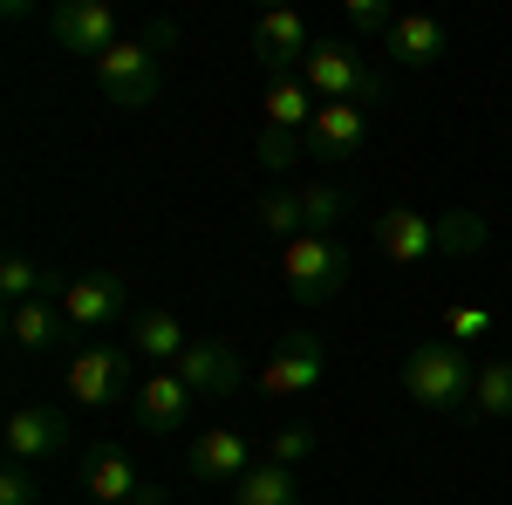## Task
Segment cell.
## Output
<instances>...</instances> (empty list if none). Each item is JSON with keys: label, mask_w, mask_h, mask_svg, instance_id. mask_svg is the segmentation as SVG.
<instances>
[{"label": "cell", "mask_w": 512, "mask_h": 505, "mask_svg": "<svg viewBox=\"0 0 512 505\" xmlns=\"http://www.w3.org/2000/svg\"><path fill=\"white\" fill-rule=\"evenodd\" d=\"M0 505H41L35 465H14V458H7V471H0Z\"/></svg>", "instance_id": "4dcf8cb0"}, {"label": "cell", "mask_w": 512, "mask_h": 505, "mask_svg": "<svg viewBox=\"0 0 512 505\" xmlns=\"http://www.w3.org/2000/svg\"><path fill=\"white\" fill-rule=\"evenodd\" d=\"M48 287H55V273L41 267V260H28V253H7V260H0V294H7V308L41 301Z\"/></svg>", "instance_id": "d4e9b609"}, {"label": "cell", "mask_w": 512, "mask_h": 505, "mask_svg": "<svg viewBox=\"0 0 512 505\" xmlns=\"http://www.w3.org/2000/svg\"><path fill=\"white\" fill-rule=\"evenodd\" d=\"M178 369V383L192 389V396H233L246 383V362H239L226 342H185V355L171 362Z\"/></svg>", "instance_id": "5bb4252c"}, {"label": "cell", "mask_w": 512, "mask_h": 505, "mask_svg": "<svg viewBox=\"0 0 512 505\" xmlns=\"http://www.w3.org/2000/svg\"><path fill=\"white\" fill-rule=\"evenodd\" d=\"M403 396L424 403V410H472L478 396V362L458 342H417L403 355Z\"/></svg>", "instance_id": "6da1fadb"}, {"label": "cell", "mask_w": 512, "mask_h": 505, "mask_svg": "<svg viewBox=\"0 0 512 505\" xmlns=\"http://www.w3.org/2000/svg\"><path fill=\"white\" fill-rule=\"evenodd\" d=\"M260 110H267V123H274V130H301V137H308V123H315L321 103H315V89H308L301 76H267Z\"/></svg>", "instance_id": "ffe728a7"}, {"label": "cell", "mask_w": 512, "mask_h": 505, "mask_svg": "<svg viewBox=\"0 0 512 505\" xmlns=\"http://www.w3.org/2000/svg\"><path fill=\"white\" fill-rule=\"evenodd\" d=\"M48 35H55V48H69V55H110L117 48V14L103 7V0H62L55 14H48Z\"/></svg>", "instance_id": "9c48e42d"}, {"label": "cell", "mask_w": 512, "mask_h": 505, "mask_svg": "<svg viewBox=\"0 0 512 505\" xmlns=\"http://www.w3.org/2000/svg\"><path fill=\"white\" fill-rule=\"evenodd\" d=\"M376 253H383L390 267H424V260L437 253V219L410 212V205L376 212Z\"/></svg>", "instance_id": "4fadbf2b"}, {"label": "cell", "mask_w": 512, "mask_h": 505, "mask_svg": "<svg viewBox=\"0 0 512 505\" xmlns=\"http://www.w3.org/2000/svg\"><path fill=\"white\" fill-rule=\"evenodd\" d=\"M7 342L21 355H48L69 342V314H62V301H21V308H7Z\"/></svg>", "instance_id": "2e32d148"}, {"label": "cell", "mask_w": 512, "mask_h": 505, "mask_svg": "<svg viewBox=\"0 0 512 505\" xmlns=\"http://www.w3.org/2000/svg\"><path fill=\"white\" fill-rule=\"evenodd\" d=\"M171 41H178V28H171V21H151V35H144V48H171Z\"/></svg>", "instance_id": "1f68e13d"}, {"label": "cell", "mask_w": 512, "mask_h": 505, "mask_svg": "<svg viewBox=\"0 0 512 505\" xmlns=\"http://www.w3.org/2000/svg\"><path fill=\"white\" fill-rule=\"evenodd\" d=\"M485 239H492L485 212H472V205H451V212H437V253H451V260H472V253H485Z\"/></svg>", "instance_id": "7402d4cb"}, {"label": "cell", "mask_w": 512, "mask_h": 505, "mask_svg": "<svg viewBox=\"0 0 512 505\" xmlns=\"http://www.w3.org/2000/svg\"><path fill=\"white\" fill-rule=\"evenodd\" d=\"M253 219H260V233L274 239H294L308 233V212H301V192H287V185H274V192H260V205H253Z\"/></svg>", "instance_id": "cb8c5ba5"}, {"label": "cell", "mask_w": 512, "mask_h": 505, "mask_svg": "<svg viewBox=\"0 0 512 505\" xmlns=\"http://www.w3.org/2000/svg\"><path fill=\"white\" fill-rule=\"evenodd\" d=\"M369 144V110L362 103H321L308 123V157L315 164H349Z\"/></svg>", "instance_id": "7c38bea8"}, {"label": "cell", "mask_w": 512, "mask_h": 505, "mask_svg": "<svg viewBox=\"0 0 512 505\" xmlns=\"http://www.w3.org/2000/svg\"><path fill=\"white\" fill-rule=\"evenodd\" d=\"M96 89H103L117 110H151L158 89H164L158 55H151L144 41H117L110 55H96Z\"/></svg>", "instance_id": "5b68a950"}, {"label": "cell", "mask_w": 512, "mask_h": 505, "mask_svg": "<svg viewBox=\"0 0 512 505\" xmlns=\"http://www.w3.org/2000/svg\"><path fill=\"white\" fill-rule=\"evenodd\" d=\"M253 151H260L267 171H287L294 157L308 151V137H301V130H274V123H260V144H253Z\"/></svg>", "instance_id": "83f0119b"}, {"label": "cell", "mask_w": 512, "mask_h": 505, "mask_svg": "<svg viewBox=\"0 0 512 505\" xmlns=\"http://www.w3.org/2000/svg\"><path fill=\"white\" fill-rule=\"evenodd\" d=\"M321 369H328V349H321L315 335H280L274 342V355L260 362V389L267 396H301V389H315L321 383Z\"/></svg>", "instance_id": "30bf717a"}, {"label": "cell", "mask_w": 512, "mask_h": 505, "mask_svg": "<svg viewBox=\"0 0 512 505\" xmlns=\"http://www.w3.org/2000/svg\"><path fill=\"white\" fill-rule=\"evenodd\" d=\"M185 465H192V478H205V485H239V478L253 471V444H246L239 430H205V437L185 444Z\"/></svg>", "instance_id": "9a60e30c"}, {"label": "cell", "mask_w": 512, "mask_h": 505, "mask_svg": "<svg viewBox=\"0 0 512 505\" xmlns=\"http://www.w3.org/2000/svg\"><path fill=\"white\" fill-rule=\"evenodd\" d=\"M185 328H178V314H164V308H144V314H130V355L137 362H151V369H171L178 355H185Z\"/></svg>", "instance_id": "ac0fdd59"}, {"label": "cell", "mask_w": 512, "mask_h": 505, "mask_svg": "<svg viewBox=\"0 0 512 505\" xmlns=\"http://www.w3.org/2000/svg\"><path fill=\"white\" fill-rule=\"evenodd\" d=\"M472 410H478V417H499V424H512V362H485V369H478Z\"/></svg>", "instance_id": "484cf974"}, {"label": "cell", "mask_w": 512, "mask_h": 505, "mask_svg": "<svg viewBox=\"0 0 512 505\" xmlns=\"http://www.w3.org/2000/svg\"><path fill=\"white\" fill-rule=\"evenodd\" d=\"M0 437H7V458L14 465H41V458H62L69 451V417L55 403H14Z\"/></svg>", "instance_id": "8992f818"}, {"label": "cell", "mask_w": 512, "mask_h": 505, "mask_svg": "<svg viewBox=\"0 0 512 505\" xmlns=\"http://www.w3.org/2000/svg\"><path fill=\"white\" fill-rule=\"evenodd\" d=\"M403 21L390 0H349V28L355 35H376V41H390V28Z\"/></svg>", "instance_id": "f1b7e54d"}, {"label": "cell", "mask_w": 512, "mask_h": 505, "mask_svg": "<svg viewBox=\"0 0 512 505\" xmlns=\"http://www.w3.org/2000/svg\"><path fill=\"white\" fill-rule=\"evenodd\" d=\"M233 505H301V478L287 465H267V458H260V465L233 485Z\"/></svg>", "instance_id": "44dd1931"}, {"label": "cell", "mask_w": 512, "mask_h": 505, "mask_svg": "<svg viewBox=\"0 0 512 505\" xmlns=\"http://www.w3.org/2000/svg\"><path fill=\"white\" fill-rule=\"evenodd\" d=\"M260 458H267V465H301V458H315V424H280L274 437H267V444H260Z\"/></svg>", "instance_id": "4316f807"}, {"label": "cell", "mask_w": 512, "mask_h": 505, "mask_svg": "<svg viewBox=\"0 0 512 505\" xmlns=\"http://www.w3.org/2000/svg\"><path fill=\"white\" fill-rule=\"evenodd\" d=\"M62 314H69V328H117L130 314V280L123 273H76V280H62Z\"/></svg>", "instance_id": "ba28073f"}, {"label": "cell", "mask_w": 512, "mask_h": 505, "mask_svg": "<svg viewBox=\"0 0 512 505\" xmlns=\"http://www.w3.org/2000/svg\"><path fill=\"white\" fill-rule=\"evenodd\" d=\"M192 389L178 383V369H151L137 396H130V410H137V424L151 430V437H178V430H192Z\"/></svg>", "instance_id": "8fae6325"}, {"label": "cell", "mask_w": 512, "mask_h": 505, "mask_svg": "<svg viewBox=\"0 0 512 505\" xmlns=\"http://www.w3.org/2000/svg\"><path fill=\"white\" fill-rule=\"evenodd\" d=\"M444 21L437 14H403L390 28V41H383V55L390 62H403V69H431V62H444Z\"/></svg>", "instance_id": "d6986e66"}, {"label": "cell", "mask_w": 512, "mask_h": 505, "mask_svg": "<svg viewBox=\"0 0 512 505\" xmlns=\"http://www.w3.org/2000/svg\"><path fill=\"white\" fill-rule=\"evenodd\" d=\"M355 273V253L342 239H321V233H301L294 246H280V280H287V294L301 301V308H321V301H335L342 287H349Z\"/></svg>", "instance_id": "7a4b0ae2"}, {"label": "cell", "mask_w": 512, "mask_h": 505, "mask_svg": "<svg viewBox=\"0 0 512 505\" xmlns=\"http://www.w3.org/2000/svg\"><path fill=\"white\" fill-rule=\"evenodd\" d=\"M301 212H308V233L335 239V233H342V226H349L355 198L342 192V185H328V178H315V185H301Z\"/></svg>", "instance_id": "603a6c76"}, {"label": "cell", "mask_w": 512, "mask_h": 505, "mask_svg": "<svg viewBox=\"0 0 512 505\" xmlns=\"http://www.w3.org/2000/svg\"><path fill=\"white\" fill-rule=\"evenodd\" d=\"M82 485L96 492V505H130L137 492H144V471L130 465L117 444H96V451L82 458Z\"/></svg>", "instance_id": "e0dca14e"}, {"label": "cell", "mask_w": 512, "mask_h": 505, "mask_svg": "<svg viewBox=\"0 0 512 505\" xmlns=\"http://www.w3.org/2000/svg\"><path fill=\"white\" fill-rule=\"evenodd\" d=\"M315 28L294 14V7H274V14H260L253 21V55H260V69L267 76H301V62L315 55Z\"/></svg>", "instance_id": "52a82bcc"}, {"label": "cell", "mask_w": 512, "mask_h": 505, "mask_svg": "<svg viewBox=\"0 0 512 505\" xmlns=\"http://www.w3.org/2000/svg\"><path fill=\"white\" fill-rule=\"evenodd\" d=\"M301 82L315 89V103H376L383 96V69L355 48V41H315V55L301 62Z\"/></svg>", "instance_id": "3957f363"}, {"label": "cell", "mask_w": 512, "mask_h": 505, "mask_svg": "<svg viewBox=\"0 0 512 505\" xmlns=\"http://www.w3.org/2000/svg\"><path fill=\"white\" fill-rule=\"evenodd\" d=\"M485 328H492V308H472V301L444 308V342H458V349H465V342H478Z\"/></svg>", "instance_id": "f546056e"}, {"label": "cell", "mask_w": 512, "mask_h": 505, "mask_svg": "<svg viewBox=\"0 0 512 505\" xmlns=\"http://www.w3.org/2000/svg\"><path fill=\"white\" fill-rule=\"evenodd\" d=\"M137 355H130V342H96V349H82L76 362H69V396H76L82 410H110V403H123V396H137Z\"/></svg>", "instance_id": "277c9868"}]
</instances>
